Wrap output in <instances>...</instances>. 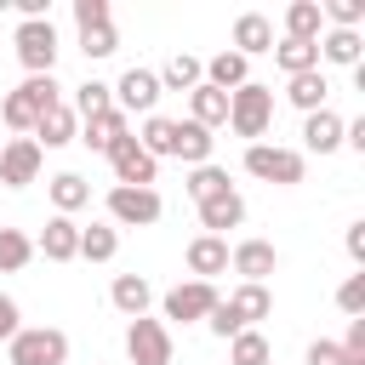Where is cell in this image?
Here are the masks:
<instances>
[{"label": "cell", "mask_w": 365, "mask_h": 365, "mask_svg": "<svg viewBox=\"0 0 365 365\" xmlns=\"http://www.w3.org/2000/svg\"><path fill=\"white\" fill-rule=\"evenodd\" d=\"M63 103V86L51 80V74H29L11 97H6V108H0V120L11 125V131H34V120L46 114V108H57Z\"/></svg>", "instance_id": "6da1fadb"}, {"label": "cell", "mask_w": 365, "mask_h": 365, "mask_svg": "<svg viewBox=\"0 0 365 365\" xmlns=\"http://www.w3.org/2000/svg\"><path fill=\"white\" fill-rule=\"evenodd\" d=\"M268 120H274V91L262 80H245L240 91H228V125H234V137L257 143L268 131Z\"/></svg>", "instance_id": "7a4b0ae2"}, {"label": "cell", "mask_w": 365, "mask_h": 365, "mask_svg": "<svg viewBox=\"0 0 365 365\" xmlns=\"http://www.w3.org/2000/svg\"><path fill=\"white\" fill-rule=\"evenodd\" d=\"M11 365H63L68 359V336L57 325H23L11 342H6Z\"/></svg>", "instance_id": "3957f363"}, {"label": "cell", "mask_w": 365, "mask_h": 365, "mask_svg": "<svg viewBox=\"0 0 365 365\" xmlns=\"http://www.w3.org/2000/svg\"><path fill=\"white\" fill-rule=\"evenodd\" d=\"M245 171L262 177V182L297 188V182H302V154H297V148H279V143H251V148H245Z\"/></svg>", "instance_id": "277c9868"}, {"label": "cell", "mask_w": 365, "mask_h": 365, "mask_svg": "<svg viewBox=\"0 0 365 365\" xmlns=\"http://www.w3.org/2000/svg\"><path fill=\"white\" fill-rule=\"evenodd\" d=\"M125 359H131V365H171V325L137 314V319L125 325Z\"/></svg>", "instance_id": "5b68a950"}, {"label": "cell", "mask_w": 365, "mask_h": 365, "mask_svg": "<svg viewBox=\"0 0 365 365\" xmlns=\"http://www.w3.org/2000/svg\"><path fill=\"white\" fill-rule=\"evenodd\" d=\"M108 222L114 228H148V222H160V194L154 188H108Z\"/></svg>", "instance_id": "8992f818"}, {"label": "cell", "mask_w": 365, "mask_h": 365, "mask_svg": "<svg viewBox=\"0 0 365 365\" xmlns=\"http://www.w3.org/2000/svg\"><path fill=\"white\" fill-rule=\"evenodd\" d=\"M40 165H46V148H40L34 137L0 143V182H6V188H29V182L40 177Z\"/></svg>", "instance_id": "52a82bcc"}, {"label": "cell", "mask_w": 365, "mask_h": 365, "mask_svg": "<svg viewBox=\"0 0 365 365\" xmlns=\"http://www.w3.org/2000/svg\"><path fill=\"white\" fill-rule=\"evenodd\" d=\"M17 57H23L29 74H51V63H57V29L46 17L17 23Z\"/></svg>", "instance_id": "ba28073f"}, {"label": "cell", "mask_w": 365, "mask_h": 365, "mask_svg": "<svg viewBox=\"0 0 365 365\" xmlns=\"http://www.w3.org/2000/svg\"><path fill=\"white\" fill-rule=\"evenodd\" d=\"M108 165H114V188H154V171H160V160H154L137 137H125V143L108 154Z\"/></svg>", "instance_id": "9c48e42d"}, {"label": "cell", "mask_w": 365, "mask_h": 365, "mask_svg": "<svg viewBox=\"0 0 365 365\" xmlns=\"http://www.w3.org/2000/svg\"><path fill=\"white\" fill-rule=\"evenodd\" d=\"M108 91H114V108H120V114H154V103H160L154 68H125L120 86H108Z\"/></svg>", "instance_id": "30bf717a"}, {"label": "cell", "mask_w": 365, "mask_h": 365, "mask_svg": "<svg viewBox=\"0 0 365 365\" xmlns=\"http://www.w3.org/2000/svg\"><path fill=\"white\" fill-rule=\"evenodd\" d=\"M228 268L240 274V285H268V274L279 268V251H274L268 240H240V245L228 251Z\"/></svg>", "instance_id": "8fae6325"}, {"label": "cell", "mask_w": 365, "mask_h": 365, "mask_svg": "<svg viewBox=\"0 0 365 365\" xmlns=\"http://www.w3.org/2000/svg\"><path fill=\"white\" fill-rule=\"evenodd\" d=\"M217 308V285L211 279H182V285H171L165 291V319H205Z\"/></svg>", "instance_id": "7c38bea8"}, {"label": "cell", "mask_w": 365, "mask_h": 365, "mask_svg": "<svg viewBox=\"0 0 365 365\" xmlns=\"http://www.w3.org/2000/svg\"><path fill=\"white\" fill-rule=\"evenodd\" d=\"M222 308L234 314V325H240V331H257V319H268V314H274V297H268V285H234V291L222 297Z\"/></svg>", "instance_id": "4fadbf2b"}, {"label": "cell", "mask_w": 365, "mask_h": 365, "mask_svg": "<svg viewBox=\"0 0 365 365\" xmlns=\"http://www.w3.org/2000/svg\"><path fill=\"white\" fill-rule=\"evenodd\" d=\"M125 137H131V120H125L120 108H108V114H97V120H86V125H80V143H86L91 154H114Z\"/></svg>", "instance_id": "5bb4252c"}, {"label": "cell", "mask_w": 365, "mask_h": 365, "mask_svg": "<svg viewBox=\"0 0 365 365\" xmlns=\"http://www.w3.org/2000/svg\"><path fill=\"white\" fill-rule=\"evenodd\" d=\"M234 51L251 63V57H262V51H274V23L262 17V11H240V23H234Z\"/></svg>", "instance_id": "9a60e30c"}, {"label": "cell", "mask_w": 365, "mask_h": 365, "mask_svg": "<svg viewBox=\"0 0 365 365\" xmlns=\"http://www.w3.org/2000/svg\"><path fill=\"white\" fill-rule=\"evenodd\" d=\"M240 222H245V200H240V188H228V194H217V200L200 205V228L217 234V240H222L228 228H240Z\"/></svg>", "instance_id": "2e32d148"}, {"label": "cell", "mask_w": 365, "mask_h": 365, "mask_svg": "<svg viewBox=\"0 0 365 365\" xmlns=\"http://www.w3.org/2000/svg\"><path fill=\"white\" fill-rule=\"evenodd\" d=\"M188 274H194V279L228 274V240H217V234H194V240H188Z\"/></svg>", "instance_id": "e0dca14e"}, {"label": "cell", "mask_w": 365, "mask_h": 365, "mask_svg": "<svg viewBox=\"0 0 365 365\" xmlns=\"http://www.w3.org/2000/svg\"><path fill=\"white\" fill-rule=\"evenodd\" d=\"M74 137H80V120H74L68 103H57V108H46V114L34 120V143H40V148H63V143H74Z\"/></svg>", "instance_id": "ac0fdd59"}, {"label": "cell", "mask_w": 365, "mask_h": 365, "mask_svg": "<svg viewBox=\"0 0 365 365\" xmlns=\"http://www.w3.org/2000/svg\"><path fill=\"white\" fill-rule=\"evenodd\" d=\"M40 251H46V262H74L80 257V222L74 217H51L46 234H40Z\"/></svg>", "instance_id": "d6986e66"}, {"label": "cell", "mask_w": 365, "mask_h": 365, "mask_svg": "<svg viewBox=\"0 0 365 365\" xmlns=\"http://www.w3.org/2000/svg\"><path fill=\"white\" fill-rule=\"evenodd\" d=\"M211 148H217V137H211L205 125L177 120V137H171V154H177V160H188V165H211Z\"/></svg>", "instance_id": "ffe728a7"}, {"label": "cell", "mask_w": 365, "mask_h": 365, "mask_svg": "<svg viewBox=\"0 0 365 365\" xmlns=\"http://www.w3.org/2000/svg\"><path fill=\"white\" fill-rule=\"evenodd\" d=\"M188 120H194V125H205V131H211V125H222V120H228V91H217V86H205V80H200V86L188 91Z\"/></svg>", "instance_id": "44dd1931"}, {"label": "cell", "mask_w": 365, "mask_h": 365, "mask_svg": "<svg viewBox=\"0 0 365 365\" xmlns=\"http://www.w3.org/2000/svg\"><path fill=\"white\" fill-rule=\"evenodd\" d=\"M302 143H308V154H331V148L342 143V114L314 108V114L302 120Z\"/></svg>", "instance_id": "7402d4cb"}, {"label": "cell", "mask_w": 365, "mask_h": 365, "mask_svg": "<svg viewBox=\"0 0 365 365\" xmlns=\"http://www.w3.org/2000/svg\"><path fill=\"white\" fill-rule=\"evenodd\" d=\"M46 194H51V205H57V217H68V211H80V205H91V182H86L80 171H57V177L46 182Z\"/></svg>", "instance_id": "603a6c76"}, {"label": "cell", "mask_w": 365, "mask_h": 365, "mask_svg": "<svg viewBox=\"0 0 365 365\" xmlns=\"http://www.w3.org/2000/svg\"><path fill=\"white\" fill-rule=\"evenodd\" d=\"M148 279L143 274H114V285H108V302L125 314V319H137V314H148Z\"/></svg>", "instance_id": "cb8c5ba5"}, {"label": "cell", "mask_w": 365, "mask_h": 365, "mask_svg": "<svg viewBox=\"0 0 365 365\" xmlns=\"http://www.w3.org/2000/svg\"><path fill=\"white\" fill-rule=\"evenodd\" d=\"M359 51H365L359 29H331V34H319V57L336 63V68H359Z\"/></svg>", "instance_id": "d4e9b609"}, {"label": "cell", "mask_w": 365, "mask_h": 365, "mask_svg": "<svg viewBox=\"0 0 365 365\" xmlns=\"http://www.w3.org/2000/svg\"><path fill=\"white\" fill-rule=\"evenodd\" d=\"M251 80V63L240 57V51H217L211 63H205V86H217V91H240Z\"/></svg>", "instance_id": "484cf974"}, {"label": "cell", "mask_w": 365, "mask_h": 365, "mask_svg": "<svg viewBox=\"0 0 365 365\" xmlns=\"http://www.w3.org/2000/svg\"><path fill=\"white\" fill-rule=\"evenodd\" d=\"M319 34H325L319 6H314V0H291V6H285V40H314V46H319Z\"/></svg>", "instance_id": "4316f807"}, {"label": "cell", "mask_w": 365, "mask_h": 365, "mask_svg": "<svg viewBox=\"0 0 365 365\" xmlns=\"http://www.w3.org/2000/svg\"><path fill=\"white\" fill-rule=\"evenodd\" d=\"M274 68L291 80V74H308V68H319V46L314 40H279L274 46Z\"/></svg>", "instance_id": "83f0119b"}, {"label": "cell", "mask_w": 365, "mask_h": 365, "mask_svg": "<svg viewBox=\"0 0 365 365\" xmlns=\"http://www.w3.org/2000/svg\"><path fill=\"white\" fill-rule=\"evenodd\" d=\"M154 80H160V91H194V86L205 80V63H200V57H188V51H177Z\"/></svg>", "instance_id": "f1b7e54d"}, {"label": "cell", "mask_w": 365, "mask_h": 365, "mask_svg": "<svg viewBox=\"0 0 365 365\" xmlns=\"http://www.w3.org/2000/svg\"><path fill=\"white\" fill-rule=\"evenodd\" d=\"M325 91H331V86H325V74H319V68H308V74H291V86H285V97H291L302 114L325 108Z\"/></svg>", "instance_id": "f546056e"}, {"label": "cell", "mask_w": 365, "mask_h": 365, "mask_svg": "<svg viewBox=\"0 0 365 365\" xmlns=\"http://www.w3.org/2000/svg\"><path fill=\"white\" fill-rule=\"evenodd\" d=\"M120 251V228L114 222H91V228H80V257L86 262H108Z\"/></svg>", "instance_id": "4dcf8cb0"}, {"label": "cell", "mask_w": 365, "mask_h": 365, "mask_svg": "<svg viewBox=\"0 0 365 365\" xmlns=\"http://www.w3.org/2000/svg\"><path fill=\"white\" fill-rule=\"evenodd\" d=\"M68 108H74V120L86 125V120H97V114H108V108H114V91H108V86H97V80H86V86L74 91V103H68Z\"/></svg>", "instance_id": "1f68e13d"}, {"label": "cell", "mask_w": 365, "mask_h": 365, "mask_svg": "<svg viewBox=\"0 0 365 365\" xmlns=\"http://www.w3.org/2000/svg\"><path fill=\"white\" fill-rule=\"evenodd\" d=\"M228 359H234V365H268L274 348H268L262 331H240V336H228Z\"/></svg>", "instance_id": "d6a6232c"}, {"label": "cell", "mask_w": 365, "mask_h": 365, "mask_svg": "<svg viewBox=\"0 0 365 365\" xmlns=\"http://www.w3.org/2000/svg\"><path fill=\"white\" fill-rule=\"evenodd\" d=\"M29 257H34V240H29L23 228H0V274L29 268Z\"/></svg>", "instance_id": "836d02e7"}, {"label": "cell", "mask_w": 365, "mask_h": 365, "mask_svg": "<svg viewBox=\"0 0 365 365\" xmlns=\"http://www.w3.org/2000/svg\"><path fill=\"white\" fill-rule=\"evenodd\" d=\"M234 182H228V171H217V165H194L188 171V194L205 205V200H217V194H228Z\"/></svg>", "instance_id": "e575fe53"}, {"label": "cell", "mask_w": 365, "mask_h": 365, "mask_svg": "<svg viewBox=\"0 0 365 365\" xmlns=\"http://www.w3.org/2000/svg\"><path fill=\"white\" fill-rule=\"evenodd\" d=\"M80 51H86V57H114V51H120V29H114V23L80 29Z\"/></svg>", "instance_id": "d590c367"}, {"label": "cell", "mask_w": 365, "mask_h": 365, "mask_svg": "<svg viewBox=\"0 0 365 365\" xmlns=\"http://www.w3.org/2000/svg\"><path fill=\"white\" fill-rule=\"evenodd\" d=\"M171 137H177V120H165V114H148V120H143V137H137V143H143V148H148V154L160 160V154H171Z\"/></svg>", "instance_id": "8d00e7d4"}, {"label": "cell", "mask_w": 365, "mask_h": 365, "mask_svg": "<svg viewBox=\"0 0 365 365\" xmlns=\"http://www.w3.org/2000/svg\"><path fill=\"white\" fill-rule=\"evenodd\" d=\"M336 308H342L348 319H365V274H348V279L336 285Z\"/></svg>", "instance_id": "74e56055"}, {"label": "cell", "mask_w": 365, "mask_h": 365, "mask_svg": "<svg viewBox=\"0 0 365 365\" xmlns=\"http://www.w3.org/2000/svg\"><path fill=\"white\" fill-rule=\"evenodd\" d=\"M319 17H331L336 29H359L365 6H359V0H331V6H319Z\"/></svg>", "instance_id": "f35d334b"}, {"label": "cell", "mask_w": 365, "mask_h": 365, "mask_svg": "<svg viewBox=\"0 0 365 365\" xmlns=\"http://www.w3.org/2000/svg\"><path fill=\"white\" fill-rule=\"evenodd\" d=\"M74 23H80V29H91V23H114V11H108V0H74Z\"/></svg>", "instance_id": "ab89813d"}, {"label": "cell", "mask_w": 365, "mask_h": 365, "mask_svg": "<svg viewBox=\"0 0 365 365\" xmlns=\"http://www.w3.org/2000/svg\"><path fill=\"white\" fill-rule=\"evenodd\" d=\"M17 331H23V314H17V302L0 291V342H11Z\"/></svg>", "instance_id": "60d3db41"}, {"label": "cell", "mask_w": 365, "mask_h": 365, "mask_svg": "<svg viewBox=\"0 0 365 365\" xmlns=\"http://www.w3.org/2000/svg\"><path fill=\"white\" fill-rule=\"evenodd\" d=\"M308 365H342V348L319 336V342H308Z\"/></svg>", "instance_id": "b9f144b4"}, {"label": "cell", "mask_w": 365, "mask_h": 365, "mask_svg": "<svg viewBox=\"0 0 365 365\" xmlns=\"http://www.w3.org/2000/svg\"><path fill=\"white\" fill-rule=\"evenodd\" d=\"M348 257H354V262L365 257V222H348Z\"/></svg>", "instance_id": "7bdbcfd3"}]
</instances>
